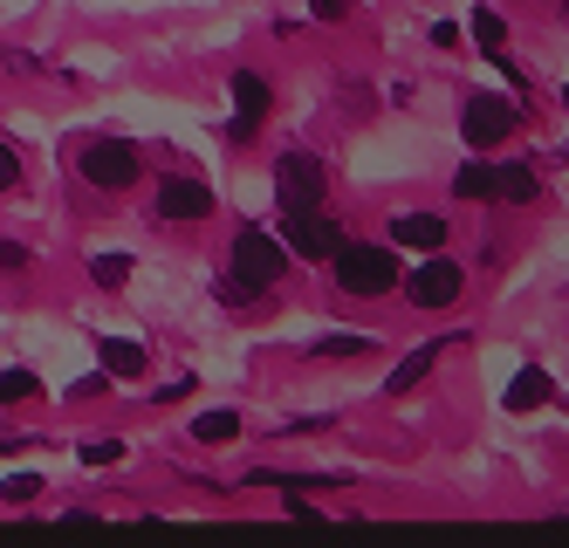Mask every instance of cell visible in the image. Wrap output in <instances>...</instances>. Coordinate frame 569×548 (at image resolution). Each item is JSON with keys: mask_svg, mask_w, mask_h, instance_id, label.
<instances>
[{"mask_svg": "<svg viewBox=\"0 0 569 548\" xmlns=\"http://www.w3.org/2000/svg\"><path fill=\"white\" fill-rule=\"evenodd\" d=\"M330 275H337V288L350 295V302H378V295L398 288V255L378 247V240H343L330 255Z\"/></svg>", "mask_w": 569, "mask_h": 548, "instance_id": "cell-1", "label": "cell"}, {"mask_svg": "<svg viewBox=\"0 0 569 548\" xmlns=\"http://www.w3.org/2000/svg\"><path fill=\"white\" fill-rule=\"evenodd\" d=\"M227 275L248 288V295H268L281 275H289V247H281L274 233H261V227H248L233 240V261H227Z\"/></svg>", "mask_w": 569, "mask_h": 548, "instance_id": "cell-2", "label": "cell"}, {"mask_svg": "<svg viewBox=\"0 0 569 548\" xmlns=\"http://www.w3.org/2000/svg\"><path fill=\"white\" fill-rule=\"evenodd\" d=\"M76 172H83V186H97V192H131L138 172H144V158L124 138H90L83 158H76Z\"/></svg>", "mask_w": 569, "mask_h": 548, "instance_id": "cell-3", "label": "cell"}, {"mask_svg": "<svg viewBox=\"0 0 569 548\" xmlns=\"http://www.w3.org/2000/svg\"><path fill=\"white\" fill-rule=\"evenodd\" d=\"M274 199H281V213H289V206H322L330 199V165H322L316 151L274 158Z\"/></svg>", "mask_w": 569, "mask_h": 548, "instance_id": "cell-4", "label": "cell"}, {"mask_svg": "<svg viewBox=\"0 0 569 548\" xmlns=\"http://www.w3.org/2000/svg\"><path fill=\"white\" fill-rule=\"evenodd\" d=\"M460 288H467V268L446 261L439 247H432V255L405 275V302H412V309H446V302H460Z\"/></svg>", "mask_w": 569, "mask_h": 548, "instance_id": "cell-5", "label": "cell"}, {"mask_svg": "<svg viewBox=\"0 0 569 548\" xmlns=\"http://www.w3.org/2000/svg\"><path fill=\"white\" fill-rule=\"evenodd\" d=\"M515 123H521V103H515V97H473V103L460 110V138H467L473 151H495V145L515 138Z\"/></svg>", "mask_w": 569, "mask_h": 548, "instance_id": "cell-6", "label": "cell"}, {"mask_svg": "<svg viewBox=\"0 0 569 548\" xmlns=\"http://www.w3.org/2000/svg\"><path fill=\"white\" fill-rule=\"evenodd\" d=\"M281 233H289V247L309 255V261H330L343 247V227L330 220V206H289V213H281Z\"/></svg>", "mask_w": 569, "mask_h": 548, "instance_id": "cell-7", "label": "cell"}, {"mask_svg": "<svg viewBox=\"0 0 569 548\" xmlns=\"http://www.w3.org/2000/svg\"><path fill=\"white\" fill-rule=\"evenodd\" d=\"M213 213V186H199V179H166L158 186V199H151V220L158 227H186V220H207Z\"/></svg>", "mask_w": 569, "mask_h": 548, "instance_id": "cell-8", "label": "cell"}, {"mask_svg": "<svg viewBox=\"0 0 569 548\" xmlns=\"http://www.w3.org/2000/svg\"><path fill=\"white\" fill-rule=\"evenodd\" d=\"M274 110V90L254 76V69H233V138L248 145L254 131H261V117Z\"/></svg>", "mask_w": 569, "mask_h": 548, "instance_id": "cell-9", "label": "cell"}, {"mask_svg": "<svg viewBox=\"0 0 569 548\" xmlns=\"http://www.w3.org/2000/svg\"><path fill=\"white\" fill-rule=\"evenodd\" d=\"M536 192H542L536 158H508V165H495V199H501V206H528Z\"/></svg>", "mask_w": 569, "mask_h": 548, "instance_id": "cell-10", "label": "cell"}, {"mask_svg": "<svg viewBox=\"0 0 569 548\" xmlns=\"http://www.w3.org/2000/svg\"><path fill=\"white\" fill-rule=\"evenodd\" d=\"M391 240H398V247H419V255H432V247H446V220L419 206V213H398V220H391Z\"/></svg>", "mask_w": 569, "mask_h": 548, "instance_id": "cell-11", "label": "cell"}, {"mask_svg": "<svg viewBox=\"0 0 569 548\" xmlns=\"http://www.w3.org/2000/svg\"><path fill=\"white\" fill-rule=\"evenodd\" d=\"M432 363H439V343H419V350H405V357H398V370L385 377V391H391V398H405L412 385H426V377H432Z\"/></svg>", "mask_w": 569, "mask_h": 548, "instance_id": "cell-12", "label": "cell"}, {"mask_svg": "<svg viewBox=\"0 0 569 548\" xmlns=\"http://www.w3.org/2000/svg\"><path fill=\"white\" fill-rule=\"evenodd\" d=\"M542 398H549V370H536V363L515 370V385H508V411H536Z\"/></svg>", "mask_w": 569, "mask_h": 548, "instance_id": "cell-13", "label": "cell"}, {"mask_svg": "<svg viewBox=\"0 0 569 548\" xmlns=\"http://www.w3.org/2000/svg\"><path fill=\"white\" fill-rule=\"evenodd\" d=\"M144 363H151V357H144L138 343H124V336H103V370H110V377H144Z\"/></svg>", "mask_w": 569, "mask_h": 548, "instance_id": "cell-14", "label": "cell"}, {"mask_svg": "<svg viewBox=\"0 0 569 548\" xmlns=\"http://www.w3.org/2000/svg\"><path fill=\"white\" fill-rule=\"evenodd\" d=\"M192 439H199V446H227V439H240V411H199V418H192Z\"/></svg>", "mask_w": 569, "mask_h": 548, "instance_id": "cell-15", "label": "cell"}, {"mask_svg": "<svg viewBox=\"0 0 569 548\" xmlns=\"http://www.w3.org/2000/svg\"><path fill=\"white\" fill-rule=\"evenodd\" d=\"M34 391H42V377H34V370H21V363L0 370V405H28Z\"/></svg>", "mask_w": 569, "mask_h": 548, "instance_id": "cell-16", "label": "cell"}, {"mask_svg": "<svg viewBox=\"0 0 569 548\" xmlns=\"http://www.w3.org/2000/svg\"><path fill=\"white\" fill-rule=\"evenodd\" d=\"M473 41H480L487 56H501V41H508V21H501L495 8H473Z\"/></svg>", "mask_w": 569, "mask_h": 548, "instance_id": "cell-17", "label": "cell"}, {"mask_svg": "<svg viewBox=\"0 0 569 548\" xmlns=\"http://www.w3.org/2000/svg\"><path fill=\"white\" fill-rule=\"evenodd\" d=\"M453 192H460V199H495V165H460Z\"/></svg>", "mask_w": 569, "mask_h": 548, "instance_id": "cell-18", "label": "cell"}, {"mask_svg": "<svg viewBox=\"0 0 569 548\" xmlns=\"http://www.w3.org/2000/svg\"><path fill=\"white\" fill-rule=\"evenodd\" d=\"M90 275H97V288H124L131 281V255H90Z\"/></svg>", "mask_w": 569, "mask_h": 548, "instance_id": "cell-19", "label": "cell"}, {"mask_svg": "<svg viewBox=\"0 0 569 548\" xmlns=\"http://www.w3.org/2000/svg\"><path fill=\"white\" fill-rule=\"evenodd\" d=\"M371 350V336H322V343H309V357H363Z\"/></svg>", "mask_w": 569, "mask_h": 548, "instance_id": "cell-20", "label": "cell"}, {"mask_svg": "<svg viewBox=\"0 0 569 548\" xmlns=\"http://www.w3.org/2000/svg\"><path fill=\"white\" fill-rule=\"evenodd\" d=\"M124 459V439H83V467H117Z\"/></svg>", "mask_w": 569, "mask_h": 548, "instance_id": "cell-21", "label": "cell"}, {"mask_svg": "<svg viewBox=\"0 0 569 548\" xmlns=\"http://www.w3.org/2000/svg\"><path fill=\"white\" fill-rule=\"evenodd\" d=\"M34 494H42V480H34V474H14V480H0V500H8V508H28Z\"/></svg>", "mask_w": 569, "mask_h": 548, "instance_id": "cell-22", "label": "cell"}, {"mask_svg": "<svg viewBox=\"0 0 569 548\" xmlns=\"http://www.w3.org/2000/svg\"><path fill=\"white\" fill-rule=\"evenodd\" d=\"M14 186H21V151L0 145V192H14Z\"/></svg>", "mask_w": 569, "mask_h": 548, "instance_id": "cell-23", "label": "cell"}, {"mask_svg": "<svg viewBox=\"0 0 569 548\" xmlns=\"http://www.w3.org/2000/svg\"><path fill=\"white\" fill-rule=\"evenodd\" d=\"M28 261H34V255H28V247H21V240H0V275H21Z\"/></svg>", "mask_w": 569, "mask_h": 548, "instance_id": "cell-24", "label": "cell"}, {"mask_svg": "<svg viewBox=\"0 0 569 548\" xmlns=\"http://www.w3.org/2000/svg\"><path fill=\"white\" fill-rule=\"evenodd\" d=\"M309 14H316V21H343L350 0H309Z\"/></svg>", "mask_w": 569, "mask_h": 548, "instance_id": "cell-25", "label": "cell"}, {"mask_svg": "<svg viewBox=\"0 0 569 548\" xmlns=\"http://www.w3.org/2000/svg\"><path fill=\"white\" fill-rule=\"evenodd\" d=\"M432 49H460V28L453 21H432Z\"/></svg>", "mask_w": 569, "mask_h": 548, "instance_id": "cell-26", "label": "cell"}, {"mask_svg": "<svg viewBox=\"0 0 569 548\" xmlns=\"http://www.w3.org/2000/svg\"><path fill=\"white\" fill-rule=\"evenodd\" d=\"M562 21H569V8H562Z\"/></svg>", "mask_w": 569, "mask_h": 548, "instance_id": "cell-27", "label": "cell"}]
</instances>
